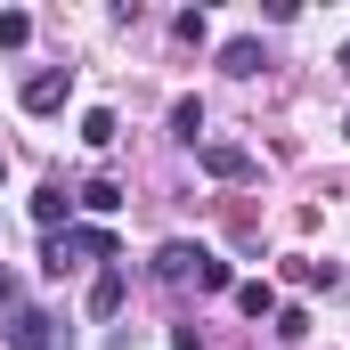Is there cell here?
I'll return each instance as SVG.
<instances>
[{
  "instance_id": "obj_1",
  "label": "cell",
  "mask_w": 350,
  "mask_h": 350,
  "mask_svg": "<svg viewBox=\"0 0 350 350\" xmlns=\"http://www.w3.org/2000/svg\"><path fill=\"white\" fill-rule=\"evenodd\" d=\"M0 342H8V350H74L66 334H57V318H49V310H33V301H16V310H8Z\"/></svg>"
},
{
  "instance_id": "obj_2",
  "label": "cell",
  "mask_w": 350,
  "mask_h": 350,
  "mask_svg": "<svg viewBox=\"0 0 350 350\" xmlns=\"http://www.w3.org/2000/svg\"><path fill=\"white\" fill-rule=\"evenodd\" d=\"M82 261H114V237L106 228H66V237H49V277H66V269H82Z\"/></svg>"
},
{
  "instance_id": "obj_3",
  "label": "cell",
  "mask_w": 350,
  "mask_h": 350,
  "mask_svg": "<svg viewBox=\"0 0 350 350\" xmlns=\"http://www.w3.org/2000/svg\"><path fill=\"white\" fill-rule=\"evenodd\" d=\"M74 98V66H41L33 82H25V114H57Z\"/></svg>"
},
{
  "instance_id": "obj_4",
  "label": "cell",
  "mask_w": 350,
  "mask_h": 350,
  "mask_svg": "<svg viewBox=\"0 0 350 350\" xmlns=\"http://www.w3.org/2000/svg\"><path fill=\"white\" fill-rule=\"evenodd\" d=\"M196 261H204V245H187V237H172V245L155 253V277H163V285H187V277H196Z\"/></svg>"
},
{
  "instance_id": "obj_5",
  "label": "cell",
  "mask_w": 350,
  "mask_h": 350,
  "mask_svg": "<svg viewBox=\"0 0 350 350\" xmlns=\"http://www.w3.org/2000/svg\"><path fill=\"white\" fill-rule=\"evenodd\" d=\"M33 220H41L49 237H66V228H74V196H66V187H41V196H33Z\"/></svg>"
},
{
  "instance_id": "obj_6",
  "label": "cell",
  "mask_w": 350,
  "mask_h": 350,
  "mask_svg": "<svg viewBox=\"0 0 350 350\" xmlns=\"http://www.w3.org/2000/svg\"><path fill=\"white\" fill-rule=\"evenodd\" d=\"M204 172H212V179H253V155L228 147V139H212V147H204Z\"/></svg>"
},
{
  "instance_id": "obj_7",
  "label": "cell",
  "mask_w": 350,
  "mask_h": 350,
  "mask_svg": "<svg viewBox=\"0 0 350 350\" xmlns=\"http://www.w3.org/2000/svg\"><path fill=\"white\" fill-rule=\"evenodd\" d=\"M122 293H131V277H122V269H106V277L90 285V318H114V310H122Z\"/></svg>"
},
{
  "instance_id": "obj_8",
  "label": "cell",
  "mask_w": 350,
  "mask_h": 350,
  "mask_svg": "<svg viewBox=\"0 0 350 350\" xmlns=\"http://www.w3.org/2000/svg\"><path fill=\"white\" fill-rule=\"evenodd\" d=\"M237 310H245V318H277V285H269V277H245V285H237Z\"/></svg>"
},
{
  "instance_id": "obj_9",
  "label": "cell",
  "mask_w": 350,
  "mask_h": 350,
  "mask_svg": "<svg viewBox=\"0 0 350 350\" xmlns=\"http://www.w3.org/2000/svg\"><path fill=\"white\" fill-rule=\"evenodd\" d=\"M220 66H228L237 82H245V74H261V41H253V33H237V41L220 49Z\"/></svg>"
},
{
  "instance_id": "obj_10",
  "label": "cell",
  "mask_w": 350,
  "mask_h": 350,
  "mask_svg": "<svg viewBox=\"0 0 350 350\" xmlns=\"http://www.w3.org/2000/svg\"><path fill=\"white\" fill-rule=\"evenodd\" d=\"M82 139H90V147H114V139H122L114 106H90V114H82Z\"/></svg>"
},
{
  "instance_id": "obj_11",
  "label": "cell",
  "mask_w": 350,
  "mask_h": 350,
  "mask_svg": "<svg viewBox=\"0 0 350 350\" xmlns=\"http://www.w3.org/2000/svg\"><path fill=\"white\" fill-rule=\"evenodd\" d=\"M172 139H187V147L204 139V98H179L172 106Z\"/></svg>"
},
{
  "instance_id": "obj_12",
  "label": "cell",
  "mask_w": 350,
  "mask_h": 350,
  "mask_svg": "<svg viewBox=\"0 0 350 350\" xmlns=\"http://www.w3.org/2000/svg\"><path fill=\"white\" fill-rule=\"evenodd\" d=\"M82 212H98V220L122 212V187H114V179H90V187H82Z\"/></svg>"
},
{
  "instance_id": "obj_13",
  "label": "cell",
  "mask_w": 350,
  "mask_h": 350,
  "mask_svg": "<svg viewBox=\"0 0 350 350\" xmlns=\"http://www.w3.org/2000/svg\"><path fill=\"white\" fill-rule=\"evenodd\" d=\"M25 41H33V16L8 8V16H0V49H25Z\"/></svg>"
},
{
  "instance_id": "obj_14",
  "label": "cell",
  "mask_w": 350,
  "mask_h": 350,
  "mask_svg": "<svg viewBox=\"0 0 350 350\" xmlns=\"http://www.w3.org/2000/svg\"><path fill=\"white\" fill-rule=\"evenodd\" d=\"M277 342H310V310H277Z\"/></svg>"
},
{
  "instance_id": "obj_15",
  "label": "cell",
  "mask_w": 350,
  "mask_h": 350,
  "mask_svg": "<svg viewBox=\"0 0 350 350\" xmlns=\"http://www.w3.org/2000/svg\"><path fill=\"white\" fill-rule=\"evenodd\" d=\"M196 285H204V293H220V285H228V261H220V253H204V261H196Z\"/></svg>"
},
{
  "instance_id": "obj_16",
  "label": "cell",
  "mask_w": 350,
  "mask_h": 350,
  "mask_svg": "<svg viewBox=\"0 0 350 350\" xmlns=\"http://www.w3.org/2000/svg\"><path fill=\"white\" fill-rule=\"evenodd\" d=\"M172 350H204V334L196 326H172Z\"/></svg>"
},
{
  "instance_id": "obj_17",
  "label": "cell",
  "mask_w": 350,
  "mask_h": 350,
  "mask_svg": "<svg viewBox=\"0 0 350 350\" xmlns=\"http://www.w3.org/2000/svg\"><path fill=\"white\" fill-rule=\"evenodd\" d=\"M0 310H16V277L8 269H0Z\"/></svg>"
},
{
  "instance_id": "obj_18",
  "label": "cell",
  "mask_w": 350,
  "mask_h": 350,
  "mask_svg": "<svg viewBox=\"0 0 350 350\" xmlns=\"http://www.w3.org/2000/svg\"><path fill=\"white\" fill-rule=\"evenodd\" d=\"M0 187H8V163H0Z\"/></svg>"
}]
</instances>
